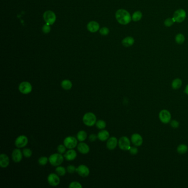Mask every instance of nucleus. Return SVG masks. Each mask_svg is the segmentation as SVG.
<instances>
[{
	"label": "nucleus",
	"instance_id": "nucleus-1",
	"mask_svg": "<svg viewBox=\"0 0 188 188\" xmlns=\"http://www.w3.org/2000/svg\"><path fill=\"white\" fill-rule=\"evenodd\" d=\"M115 17L119 23L122 25H128L132 20L130 13L124 9H118L115 13Z\"/></svg>",
	"mask_w": 188,
	"mask_h": 188
},
{
	"label": "nucleus",
	"instance_id": "nucleus-2",
	"mask_svg": "<svg viewBox=\"0 0 188 188\" xmlns=\"http://www.w3.org/2000/svg\"><path fill=\"white\" fill-rule=\"evenodd\" d=\"M83 122L88 127H93L97 122V118L94 113L88 112L83 116Z\"/></svg>",
	"mask_w": 188,
	"mask_h": 188
},
{
	"label": "nucleus",
	"instance_id": "nucleus-3",
	"mask_svg": "<svg viewBox=\"0 0 188 188\" xmlns=\"http://www.w3.org/2000/svg\"><path fill=\"white\" fill-rule=\"evenodd\" d=\"M64 160V157L62 156V154L59 153H54L49 157V161L50 163L53 166L57 167L61 165Z\"/></svg>",
	"mask_w": 188,
	"mask_h": 188
},
{
	"label": "nucleus",
	"instance_id": "nucleus-4",
	"mask_svg": "<svg viewBox=\"0 0 188 188\" xmlns=\"http://www.w3.org/2000/svg\"><path fill=\"white\" fill-rule=\"evenodd\" d=\"M119 148L123 151H129L131 148L130 140L127 136H122L118 141Z\"/></svg>",
	"mask_w": 188,
	"mask_h": 188
},
{
	"label": "nucleus",
	"instance_id": "nucleus-5",
	"mask_svg": "<svg viewBox=\"0 0 188 188\" xmlns=\"http://www.w3.org/2000/svg\"><path fill=\"white\" fill-rule=\"evenodd\" d=\"M187 13L183 9H178L176 10L173 14V18L176 23H181L185 20Z\"/></svg>",
	"mask_w": 188,
	"mask_h": 188
},
{
	"label": "nucleus",
	"instance_id": "nucleus-6",
	"mask_svg": "<svg viewBox=\"0 0 188 188\" xmlns=\"http://www.w3.org/2000/svg\"><path fill=\"white\" fill-rule=\"evenodd\" d=\"M172 115L171 113L166 109H163L159 113L160 121L164 124H167L171 122Z\"/></svg>",
	"mask_w": 188,
	"mask_h": 188
},
{
	"label": "nucleus",
	"instance_id": "nucleus-7",
	"mask_svg": "<svg viewBox=\"0 0 188 188\" xmlns=\"http://www.w3.org/2000/svg\"><path fill=\"white\" fill-rule=\"evenodd\" d=\"M64 144L67 148L74 149L77 145V140L73 136H68L64 140Z\"/></svg>",
	"mask_w": 188,
	"mask_h": 188
},
{
	"label": "nucleus",
	"instance_id": "nucleus-8",
	"mask_svg": "<svg viewBox=\"0 0 188 188\" xmlns=\"http://www.w3.org/2000/svg\"><path fill=\"white\" fill-rule=\"evenodd\" d=\"M44 20L47 25H53L56 21V15L53 11H47L43 15Z\"/></svg>",
	"mask_w": 188,
	"mask_h": 188
},
{
	"label": "nucleus",
	"instance_id": "nucleus-9",
	"mask_svg": "<svg viewBox=\"0 0 188 188\" xmlns=\"http://www.w3.org/2000/svg\"><path fill=\"white\" fill-rule=\"evenodd\" d=\"M19 90L22 94H29L32 90V86L27 81L21 82L19 85Z\"/></svg>",
	"mask_w": 188,
	"mask_h": 188
},
{
	"label": "nucleus",
	"instance_id": "nucleus-10",
	"mask_svg": "<svg viewBox=\"0 0 188 188\" xmlns=\"http://www.w3.org/2000/svg\"><path fill=\"white\" fill-rule=\"evenodd\" d=\"M28 143V139L25 135H20L15 141V145L17 148H23Z\"/></svg>",
	"mask_w": 188,
	"mask_h": 188
},
{
	"label": "nucleus",
	"instance_id": "nucleus-11",
	"mask_svg": "<svg viewBox=\"0 0 188 188\" xmlns=\"http://www.w3.org/2000/svg\"><path fill=\"white\" fill-rule=\"evenodd\" d=\"M59 175L55 173H51L48 176V182L51 186L56 187L60 184V179Z\"/></svg>",
	"mask_w": 188,
	"mask_h": 188
},
{
	"label": "nucleus",
	"instance_id": "nucleus-12",
	"mask_svg": "<svg viewBox=\"0 0 188 188\" xmlns=\"http://www.w3.org/2000/svg\"><path fill=\"white\" fill-rule=\"evenodd\" d=\"M76 172H77L78 174L82 177H86L90 174V169L86 165L81 164L77 168H76Z\"/></svg>",
	"mask_w": 188,
	"mask_h": 188
},
{
	"label": "nucleus",
	"instance_id": "nucleus-13",
	"mask_svg": "<svg viewBox=\"0 0 188 188\" xmlns=\"http://www.w3.org/2000/svg\"><path fill=\"white\" fill-rule=\"evenodd\" d=\"M131 141L132 143L136 147L141 146L143 143V140L142 136L137 134L135 133L131 135Z\"/></svg>",
	"mask_w": 188,
	"mask_h": 188
},
{
	"label": "nucleus",
	"instance_id": "nucleus-14",
	"mask_svg": "<svg viewBox=\"0 0 188 188\" xmlns=\"http://www.w3.org/2000/svg\"><path fill=\"white\" fill-rule=\"evenodd\" d=\"M118 145V140L115 137H111L107 140L106 147L109 150H113Z\"/></svg>",
	"mask_w": 188,
	"mask_h": 188
},
{
	"label": "nucleus",
	"instance_id": "nucleus-15",
	"mask_svg": "<svg viewBox=\"0 0 188 188\" xmlns=\"http://www.w3.org/2000/svg\"><path fill=\"white\" fill-rule=\"evenodd\" d=\"M12 160L16 163L20 162L22 160V153L20 149L16 148L13 150L12 153Z\"/></svg>",
	"mask_w": 188,
	"mask_h": 188
},
{
	"label": "nucleus",
	"instance_id": "nucleus-16",
	"mask_svg": "<svg viewBox=\"0 0 188 188\" xmlns=\"http://www.w3.org/2000/svg\"><path fill=\"white\" fill-rule=\"evenodd\" d=\"M77 155L75 150H74L73 149H69V151L65 152L64 155V157L67 161H71L76 159V158L77 157Z\"/></svg>",
	"mask_w": 188,
	"mask_h": 188
},
{
	"label": "nucleus",
	"instance_id": "nucleus-17",
	"mask_svg": "<svg viewBox=\"0 0 188 188\" xmlns=\"http://www.w3.org/2000/svg\"><path fill=\"white\" fill-rule=\"evenodd\" d=\"M77 150L81 153L86 155L90 152V148L87 143L81 142L78 145Z\"/></svg>",
	"mask_w": 188,
	"mask_h": 188
},
{
	"label": "nucleus",
	"instance_id": "nucleus-18",
	"mask_svg": "<svg viewBox=\"0 0 188 188\" xmlns=\"http://www.w3.org/2000/svg\"><path fill=\"white\" fill-rule=\"evenodd\" d=\"M9 164V159L7 155L5 154H1L0 155V166L1 167H7Z\"/></svg>",
	"mask_w": 188,
	"mask_h": 188
},
{
	"label": "nucleus",
	"instance_id": "nucleus-19",
	"mask_svg": "<svg viewBox=\"0 0 188 188\" xmlns=\"http://www.w3.org/2000/svg\"><path fill=\"white\" fill-rule=\"evenodd\" d=\"M87 29L91 33H95L99 30V25L97 22L92 21L87 25Z\"/></svg>",
	"mask_w": 188,
	"mask_h": 188
},
{
	"label": "nucleus",
	"instance_id": "nucleus-20",
	"mask_svg": "<svg viewBox=\"0 0 188 188\" xmlns=\"http://www.w3.org/2000/svg\"><path fill=\"white\" fill-rule=\"evenodd\" d=\"M97 136H98V139L100 141H106L109 138L110 134H109V132L107 130H101L98 132Z\"/></svg>",
	"mask_w": 188,
	"mask_h": 188
},
{
	"label": "nucleus",
	"instance_id": "nucleus-21",
	"mask_svg": "<svg viewBox=\"0 0 188 188\" xmlns=\"http://www.w3.org/2000/svg\"><path fill=\"white\" fill-rule=\"evenodd\" d=\"M135 39L131 37H127L125 38L122 41V44L125 47H130L134 44Z\"/></svg>",
	"mask_w": 188,
	"mask_h": 188
},
{
	"label": "nucleus",
	"instance_id": "nucleus-22",
	"mask_svg": "<svg viewBox=\"0 0 188 188\" xmlns=\"http://www.w3.org/2000/svg\"><path fill=\"white\" fill-rule=\"evenodd\" d=\"M182 84H183V82H182V80L181 79L179 78H176L172 81V88L174 90H178L181 88V87L182 86Z\"/></svg>",
	"mask_w": 188,
	"mask_h": 188
},
{
	"label": "nucleus",
	"instance_id": "nucleus-23",
	"mask_svg": "<svg viewBox=\"0 0 188 188\" xmlns=\"http://www.w3.org/2000/svg\"><path fill=\"white\" fill-rule=\"evenodd\" d=\"M62 88L65 90H70L72 87V83L69 80H64L61 83Z\"/></svg>",
	"mask_w": 188,
	"mask_h": 188
},
{
	"label": "nucleus",
	"instance_id": "nucleus-24",
	"mask_svg": "<svg viewBox=\"0 0 188 188\" xmlns=\"http://www.w3.org/2000/svg\"><path fill=\"white\" fill-rule=\"evenodd\" d=\"M176 151H177V152L180 155L185 154L188 152V146L186 145L185 144H180L177 147Z\"/></svg>",
	"mask_w": 188,
	"mask_h": 188
},
{
	"label": "nucleus",
	"instance_id": "nucleus-25",
	"mask_svg": "<svg viewBox=\"0 0 188 188\" xmlns=\"http://www.w3.org/2000/svg\"><path fill=\"white\" fill-rule=\"evenodd\" d=\"M87 137V134L86 131L84 130L80 131L77 133V139L80 142H83L86 140Z\"/></svg>",
	"mask_w": 188,
	"mask_h": 188
},
{
	"label": "nucleus",
	"instance_id": "nucleus-26",
	"mask_svg": "<svg viewBox=\"0 0 188 188\" xmlns=\"http://www.w3.org/2000/svg\"><path fill=\"white\" fill-rule=\"evenodd\" d=\"M132 20L134 22H138L140 21L142 18V13L139 11H135V12L132 14Z\"/></svg>",
	"mask_w": 188,
	"mask_h": 188
},
{
	"label": "nucleus",
	"instance_id": "nucleus-27",
	"mask_svg": "<svg viewBox=\"0 0 188 188\" xmlns=\"http://www.w3.org/2000/svg\"><path fill=\"white\" fill-rule=\"evenodd\" d=\"M185 37L183 34L179 33V34L176 35L175 40L178 44L181 45V44H183L184 41H185Z\"/></svg>",
	"mask_w": 188,
	"mask_h": 188
},
{
	"label": "nucleus",
	"instance_id": "nucleus-28",
	"mask_svg": "<svg viewBox=\"0 0 188 188\" xmlns=\"http://www.w3.org/2000/svg\"><path fill=\"white\" fill-rule=\"evenodd\" d=\"M55 172L59 176H64L66 173L65 168L62 166H58L55 169Z\"/></svg>",
	"mask_w": 188,
	"mask_h": 188
},
{
	"label": "nucleus",
	"instance_id": "nucleus-29",
	"mask_svg": "<svg viewBox=\"0 0 188 188\" xmlns=\"http://www.w3.org/2000/svg\"><path fill=\"white\" fill-rule=\"evenodd\" d=\"M95 125L98 129H101V130L104 129L106 125V123L105 122V121L103 120H99L98 121H97Z\"/></svg>",
	"mask_w": 188,
	"mask_h": 188
},
{
	"label": "nucleus",
	"instance_id": "nucleus-30",
	"mask_svg": "<svg viewBox=\"0 0 188 188\" xmlns=\"http://www.w3.org/2000/svg\"><path fill=\"white\" fill-rule=\"evenodd\" d=\"M174 23H175V21L173 18V17L172 18H168L164 22V25L167 27H170L172 26Z\"/></svg>",
	"mask_w": 188,
	"mask_h": 188
},
{
	"label": "nucleus",
	"instance_id": "nucleus-31",
	"mask_svg": "<svg viewBox=\"0 0 188 188\" xmlns=\"http://www.w3.org/2000/svg\"><path fill=\"white\" fill-rule=\"evenodd\" d=\"M49 159L48 157L43 156L41 157L39 160H38V163L41 166H45L48 162Z\"/></svg>",
	"mask_w": 188,
	"mask_h": 188
},
{
	"label": "nucleus",
	"instance_id": "nucleus-32",
	"mask_svg": "<svg viewBox=\"0 0 188 188\" xmlns=\"http://www.w3.org/2000/svg\"><path fill=\"white\" fill-rule=\"evenodd\" d=\"M23 154L26 158H30L32 155V151L29 148H24L23 150Z\"/></svg>",
	"mask_w": 188,
	"mask_h": 188
},
{
	"label": "nucleus",
	"instance_id": "nucleus-33",
	"mask_svg": "<svg viewBox=\"0 0 188 188\" xmlns=\"http://www.w3.org/2000/svg\"><path fill=\"white\" fill-rule=\"evenodd\" d=\"M69 187L70 188H82V186L78 181H73L70 183Z\"/></svg>",
	"mask_w": 188,
	"mask_h": 188
},
{
	"label": "nucleus",
	"instance_id": "nucleus-34",
	"mask_svg": "<svg viewBox=\"0 0 188 188\" xmlns=\"http://www.w3.org/2000/svg\"><path fill=\"white\" fill-rule=\"evenodd\" d=\"M57 151L59 153L63 154L66 152V147L65 145H59L57 148Z\"/></svg>",
	"mask_w": 188,
	"mask_h": 188
},
{
	"label": "nucleus",
	"instance_id": "nucleus-35",
	"mask_svg": "<svg viewBox=\"0 0 188 188\" xmlns=\"http://www.w3.org/2000/svg\"><path fill=\"white\" fill-rule=\"evenodd\" d=\"M129 152H130V153L132 155H136L138 153L139 150H138L137 147L135 146H131V148L129 150Z\"/></svg>",
	"mask_w": 188,
	"mask_h": 188
},
{
	"label": "nucleus",
	"instance_id": "nucleus-36",
	"mask_svg": "<svg viewBox=\"0 0 188 188\" xmlns=\"http://www.w3.org/2000/svg\"><path fill=\"white\" fill-rule=\"evenodd\" d=\"M170 125H171V127H172V128L177 129L179 127V121H178L176 120H173L171 121Z\"/></svg>",
	"mask_w": 188,
	"mask_h": 188
},
{
	"label": "nucleus",
	"instance_id": "nucleus-37",
	"mask_svg": "<svg viewBox=\"0 0 188 188\" xmlns=\"http://www.w3.org/2000/svg\"><path fill=\"white\" fill-rule=\"evenodd\" d=\"M99 32H100V34H102V35H106L109 33V30L106 27H103L102 28L100 29Z\"/></svg>",
	"mask_w": 188,
	"mask_h": 188
},
{
	"label": "nucleus",
	"instance_id": "nucleus-38",
	"mask_svg": "<svg viewBox=\"0 0 188 188\" xmlns=\"http://www.w3.org/2000/svg\"><path fill=\"white\" fill-rule=\"evenodd\" d=\"M76 168L75 167L74 165H69L67 167V171L69 173L72 174L76 172Z\"/></svg>",
	"mask_w": 188,
	"mask_h": 188
},
{
	"label": "nucleus",
	"instance_id": "nucleus-39",
	"mask_svg": "<svg viewBox=\"0 0 188 188\" xmlns=\"http://www.w3.org/2000/svg\"><path fill=\"white\" fill-rule=\"evenodd\" d=\"M50 25H45L43 26V32H44V33H46V34H47V33H49L50 32V30H51V28H50V27L49 26Z\"/></svg>",
	"mask_w": 188,
	"mask_h": 188
},
{
	"label": "nucleus",
	"instance_id": "nucleus-40",
	"mask_svg": "<svg viewBox=\"0 0 188 188\" xmlns=\"http://www.w3.org/2000/svg\"><path fill=\"white\" fill-rule=\"evenodd\" d=\"M98 138V136L95 134H91L89 137V139L91 142H94Z\"/></svg>",
	"mask_w": 188,
	"mask_h": 188
},
{
	"label": "nucleus",
	"instance_id": "nucleus-41",
	"mask_svg": "<svg viewBox=\"0 0 188 188\" xmlns=\"http://www.w3.org/2000/svg\"><path fill=\"white\" fill-rule=\"evenodd\" d=\"M184 92L186 94H187L188 95V84L187 85V86L185 87V90H184Z\"/></svg>",
	"mask_w": 188,
	"mask_h": 188
}]
</instances>
